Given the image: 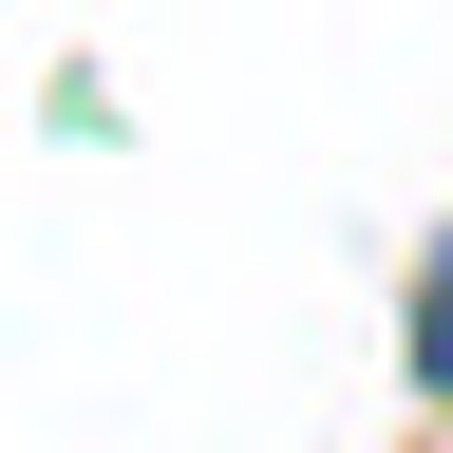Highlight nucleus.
Listing matches in <instances>:
<instances>
[{
	"instance_id": "obj_1",
	"label": "nucleus",
	"mask_w": 453,
	"mask_h": 453,
	"mask_svg": "<svg viewBox=\"0 0 453 453\" xmlns=\"http://www.w3.org/2000/svg\"><path fill=\"white\" fill-rule=\"evenodd\" d=\"M416 396H453V246L416 265Z\"/></svg>"
}]
</instances>
